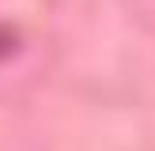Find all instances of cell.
Returning a JSON list of instances; mask_svg holds the SVG:
<instances>
[{
  "mask_svg": "<svg viewBox=\"0 0 155 151\" xmlns=\"http://www.w3.org/2000/svg\"><path fill=\"white\" fill-rule=\"evenodd\" d=\"M15 49H19V34H15L8 23H0V60H8Z\"/></svg>",
  "mask_w": 155,
  "mask_h": 151,
  "instance_id": "obj_1",
  "label": "cell"
}]
</instances>
